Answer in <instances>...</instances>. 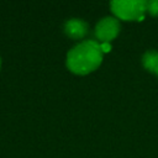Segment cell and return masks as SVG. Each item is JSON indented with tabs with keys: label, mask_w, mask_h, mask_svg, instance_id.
I'll use <instances>...</instances> for the list:
<instances>
[{
	"label": "cell",
	"mask_w": 158,
	"mask_h": 158,
	"mask_svg": "<svg viewBox=\"0 0 158 158\" xmlns=\"http://www.w3.org/2000/svg\"><path fill=\"white\" fill-rule=\"evenodd\" d=\"M111 11L115 17L125 21H141L147 12V1L141 0H118L110 2Z\"/></svg>",
	"instance_id": "obj_2"
},
{
	"label": "cell",
	"mask_w": 158,
	"mask_h": 158,
	"mask_svg": "<svg viewBox=\"0 0 158 158\" xmlns=\"http://www.w3.org/2000/svg\"><path fill=\"white\" fill-rule=\"evenodd\" d=\"M0 68H1V59H0Z\"/></svg>",
	"instance_id": "obj_8"
},
{
	"label": "cell",
	"mask_w": 158,
	"mask_h": 158,
	"mask_svg": "<svg viewBox=\"0 0 158 158\" xmlns=\"http://www.w3.org/2000/svg\"><path fill=\"white\" fill-rule=\"evenodd\" d=\"M102 56L104 52L98 41H83L68 52L67 67L74 74L85 75L99 68L102 62Z\"/></svg>",
	"instance_id": "obj_1"
},
{
	"label": "cell",
	"mask_w": 158,
	"mask_h": 158,
	"mask_svg": "<svg viewBox=\"0 0 158 158\" xmlns=\"http://www.w3.org/2000/svg\"><path fill=\"white\" fill-rule=\"evenodd\" d=\"M120 22L115 16H106L99 20L95 26V36L99 43H110L120 33Z\"/></svg>",
	"instance_id": "obj_3"
},
{
	"label": "cell",
	"mask_w": 158,
	"mask_h": 158,
	"mask_svg": "<svg viewBox=\"0 0 158 158\" xmlns=\"http://www.w3.org/2000/svg\"><path fill=\"white\" fill-rule=\"evenodd\" d=\"M142 64L148 72L158 77V51L154 49L147 51L142 56Z\"/></svg>",
	"instance_id": "obj_5"
},
{
	"label": "cell",
	"mask_w": 158,
	"mask_h": 158,
	"mask_svg": "<svg viewBox=\"0 0 158 158\" xmlns=\"http://www.w3.org/2000/svg\"><path fill=\"white\" fill-rule=\"evenodd\" d=\"M100 46H101V49H102L104 53H107L111 49V44L110 43H100Z\"/></svg>",
	"instance_id": "obj_7"
},
{
	"label": "cell",
	"mask_w": 158,
	"mask_h": 158,
	"mask_svg": "<svg viewBox=\"0 0 158 158\" xmlns=\"http://www.w3.org/2000/svg\"><path fill=\"white\" fill-rule=\"evenodd\" d=\"M147 12L152 16H158V0L147 2Z\"/></svg>",
	"instance_id": "obj_6"
},
{
	"label": "cell",
	"mask_w": 158,
	"mask_h": 158,
	"mask_svg": "<svg viewBox=\"0 0 158 158\" xmlns=\"http://www.w3.org/2000/svg\"><path fill=\"white\" fill-rule=\"evenodd\" d=\"M89 26L88 23L81 19H69L64 23V32L68 37L73 40H81L88 33Z\"/></svg>",
	"instance_id": "obj_4"
}]
</instances>
